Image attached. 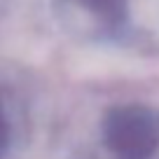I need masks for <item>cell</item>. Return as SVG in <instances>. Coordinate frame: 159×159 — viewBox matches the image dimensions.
<instances>
[{
  "mask_svg": "<svg viewBox=\"0 0 159 159\" xmlns=\"http://www.w3.org/2000/svg\"><path fill=\"white\" fill-rule=\"evenodd\" d=\"M103 143L115 159H152L159 150V108L115 105L103 117Z\"/></svg>",
  "mask_w": 159,
  "mask_h": 159,
  "instance_id": "obj_1",
  "label": "cell"
},
{
  "mask_svg": "<svg viewBox=\"0 0 159 159\" xmlns=\"http://www.w3.org/2000/svg\"><path fill=\"white\" fill-rule=\"evenodd\" d=\"M75 2L108 28H117L126 16V0H75Z\"/></svg>",
  "mask_w": 159,
  "mask_h": 159,
  "instance_id": "obj_2",
  "label": "cell"
},
{
  "mask_svg": "<svg viewBox=\"0 0 159 159\" xmlns=\"http://www.w3.org/2000/svg\"><path fill=\"white\" fill-rule=\"evenodd\" d=\"M10 143H12V119H10L5 101L0 98V159L10 150Z\"/></svg>",
  "mask_w": 159,
  "mask_h": 159,
  "instance_id": "obj_3",
  "label": "cell"
}]
</instances>
